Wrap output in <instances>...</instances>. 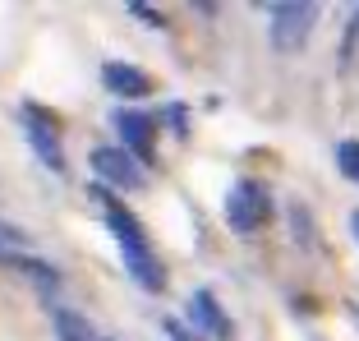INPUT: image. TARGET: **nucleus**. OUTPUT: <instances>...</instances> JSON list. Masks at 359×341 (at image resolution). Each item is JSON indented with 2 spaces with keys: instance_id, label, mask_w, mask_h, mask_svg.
<instances>
[{
  "instance_id": "obj_10",
  "label": "nucleus",
  "mask_w": 359,
  "mask_h": 341,
  "mask_svg": "<svg viewBox=\"0 0 359 341\" xmlns=\"http://www.w3.org/2000/svg\"><path fill=\"white\" fill-rule=\"evenodd\" d=\"M337 170L346 175V180H355V185H359V139L337 143Z\"/></svg>"
},
{
  "instance_id": "obj_2",
  "label": "nucleus",
  "mask_w": 359,
  "mask_h": 341,
  "mask_svg": "<svg viewBox=\"0 0 359 341\" xmlns=\"http://www.w3.org/2000/svg\"><path fill=\"white\" fill-rule=\"evenodd\" d=\"M267 217H272V194H267V185L235 180L231 194H226V222H231V231L254 235V231L267 226Z\"/></svg>"
},
{
  "instance_id": "obj_6",
  "label": "nucleus",
  "mask_w": 359,
  "mask_h": 341,
  "mask_svg": "<svg viewBox=\"0 0 359 341\" xmlns=\"http://www.w3.org/2000/svg\"><path fill=\"white\" fill-rule=\"evenodd\" d=\"M111 125H116V134H120V148H125L138 166L152 161V129H157V120L143 116V111H125L120 107L116 116H111Z\"/></svg>"
},
{
  "instance_id": "obj_14",
  "label": "nucleus",
  "mask_w": 359,
  "mask_h": 341,
  "mask_svg": "<svg viewBox=\"0 0 359 341\" xmlns=\"http://www.w3.org/2000/svg\"><path fill=\"white\" fill-rule=\"evenodd\" d=\"M355 28H359V19H355Z\"/></svg>"
},
{
  "instance_id": "obj_11",
  "label": "nucleus",
  "mask_w": 359,
  "mask_h": 341,
  "mask_svg": "<svg viewBox=\"0 0 359 341\" xmlns=\"http://www.w3.org/2000/svg\"><path fill=\"white\" fill-rule=\"evenodd\" d=\"M125 10H129V14H134V19H143V23H152V28H161V23H166V19H161V14H157V10H152V5H143V0H129Z\"/></svg>"
},
{
  "instance_id": "obj_9",
  "label": "nucleus",
  "mask_w": 359,
  "mask_h": 341,
  "mask_svg": "<svg viewBox=\"0 0 359 341\" xmlns=\"http://www.w3.org/2000/svg\"><path fill=\"white\" fill-rule=\"evenodd\" d=\"M51 328L55 341H111L93 319H83L79 309H65V305H51Z\"/></svg>"
},
{
  "instance_id": "obj_1",
  "label": "nucleus",
  "mask_w": 359,
  "mask_h": 341,
  "mask_svg": "<svg viewBox=\"0 0 359 341\" xmlns=\"http://www.w3.org/2000/svg\"><path fill=\"white\" fill-rule=\"evenodd\" d=\"M93 194H102V189H93ZM102 217H106V226H111V235H116L120 263H125L129 277H134L143 290H161V286H166V272H161L157 254H152V245H148V231H143V222L129 213L116 194H102Z\"/></svg>"
},
{
  "instance_id": "obj_8",
  "label": "nucleus",
  "mask_w": 359,
  "mask_h": 341,
  "mask_svg": "<svg viewBox=\"0 0 359 341\" xmlns=\"http://www.w3.org/2000/svg\"><path fill=\"white\" fill-rule=\"evenodd\" d=\"M189 323L203 328L208 337H217V341H231V319L222 314V305H217L212 290H194L189 295Z\"/></svg>"
},
{
  "instance_id": "obj_5",
  "label": "nucleus",
  "mask_w": 359,
  "mask_h": 341,
  "mask_svg": "<svg viewBox=\"0 0 359 341\" xmlns=\"http://www.w3.org/2000/svg\"><path fill=\"white\" fill-rule=\"evenodd\" d=\"M93 170L106 185H116V189H143V185H148V170L138 166L125 148H97L93 152Z\"/></svg>"
},
{
  "instance_id": "obj_13",
  "label": "nucleus",
  "mask_w": 359,
  "mask_h": 341,
  "mask_svg": "<svg viewBox=\"0 0 359 341\" xmlns=\"http://www.w3.org/2000/svg\"><path fill=\"white\" fill-rule=\"evenodd\" d=\"M350 235H355V245H359V208L350 213Z\"/></svg>"
},
{
  "instance_id": "obj_4",
  "label": "nucleus",
  "mask_w": 359,
  "mask_h": 341,
  "mask_svg": "<svg viewBox=\"0 0 359 341\" xmlns=\"http://www.w3.org/2000/svg\"><path fill=\"white\" fill-rule=\"evenodd\" d=\"M23 134H28L32 152L46 161L51 170H65V143H60V129L51 125V116L37 107H23Z\"/></svg>"
},
{
  "instance_id": "obj_7",
  "label": "nucleus",
  "mask_w": 359,
  "mask_h": 341,
  "mask_svg": "<svg viewBox=\"0 0 359 341\" xmlns=\"http://www.w3.org/2000/svg\"><path fill=\"white\" fill-rule=\"evenodd\" d=\"M102 83H106V93H116V97H148L152 93V79L138 69V65H129V60H106L102 65Z\"/></svg>"
},
{
  "instance_id": "obj_12",
  "label": "nucleus",
  "mask_w": 359,
  "mask_h": 341,
  "mask_svg": "<svg viewBox=\"0 0 359 341\" xmlns=\"http://www.w3.org/2000/svg\"><path fill=\"white\" fill-rule=\"evenodd\" d=\"M166 328H170V337H175V341H198V337H189V332L180 328V323H166Z\"/></svg>"
},
{
  "instance_id": "obj_3",
  "label": "nucleus",
  "mask_w": 359,
  "mask_h": 341,
  "mask_svg": "<svg viewBox=\"0 0 359 341\" xmlns=\"http://www.w3.org/2000/svg\"><path fill=\"white\" fill-rule=\"evenodd\" d=\"M313 23H318V5H309V0L272 5V46L276 51H299L309 42Z\"/></svg>"
}]
</instances>
